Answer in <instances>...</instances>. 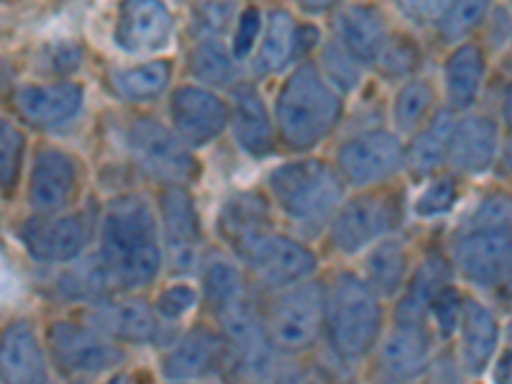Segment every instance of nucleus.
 <instances>
[{
    "label": "nucleus",
    "instance_id": "nucleus-1",
    "mask_svg": "<svg viewBox=\"0 0 512 384\" xmlns=\"http://www.w3.org/2000/svg\"><path fill=\"white\" fill-rule=\"evenodd\" d=\"M98 256L113 287L141 290L157 280L164 259L159 223L141 195H121L108 203L100 221Z\"/></svg>",
    "mask_w": 512,
    "mask_h": 384
},
{
    "label": "nucleus",
    "instance_id": "nucleus-2",
    "mask_svg": "<svg viewBox=\"0 0 512 384\" xmlns=\"http://www.w3.org/2000/svg\"><path fill=\"white\" fill-rule=\"evenodd\" d=\"M344 116V100L318 62H300L282 82L274 100L277 136L292 152H310L336 131Z\"/></svg>",
    "mask_w": 512,
    "mask_h": 384
},
{
    "label": "nucleus",
    "instance_id": "nucleus-3",
    "mask_svg": "<svg viewBox=\"0 0 512 384\" xmlns=\"http://www.w3.org/2000/svg\"><path fill=\"white\" fill-rule=\"evenodd\" d=\"M344 177L326 159L303 157L282 162L269 172L267 187L287 221L300 228L326 226L344 205Z\"/></svg>",
    "mask_w": 512,
    "mask_h": 384
},
{
    "label": "nucleus",
    "instance_id": "nucleus-4",
    "mask_svg": "<svg viewBox=\"0 0 512 384\" xmlns=\"http://www.w3.org/2000/svg\"><path fill=\"white\" fill-rule=\"evenodd\" d=\"M326 326L333 349L346 361H361L377 346L382 333L379 295L364 277L341 272L326 295Z\"/></svg>",
    "mask_w": 512,
    "mask_h": 384
},
{
    "label": "nucleus",
    "instance_id": "nucleus-5",
    "mask_svg": "<svg viewBox=\"0 0 512 384\" xmlns=\"http://www.w3.org/2000/svg\"><path fill=\"white\" fill-rule=\"evenodd\" d=\"M126 152L136 167L162 185H190L198 180L200 164L190 146L152 116H139L126 128Z\"/></svg>",
    "mask_w": 512,
    "mask_h": 384
},
{
    "label": "nucleus",
    "instance_id": "nucleus-6",
    "mask_svg": "<svg viewBox=\"0 0 512 384\" xmlns=\"http://www.w3.org/2000/svg\"><path fill=\"white\" fill-rule=\"evenodd\" d=\"M402 223V200L395 192H364L344 200L328 223L331 244L341 254H359L387 239Z\"/></svg>",
    "mask_w": 512,
    "mask_h": 384
},
{
    "label": "nucleus",
    "instance_id": "nucleus-7",
    "mask_svg": "<svg viewBox=\"0 0 512 384\" xmlns=\"http://www.w3.org/2000/svg\"><path fill=\"white\" fill-rule=\"evenodd\" d=\"M336 167L349 185H379L405 167V144L395 131L369 128L338 144Z\"/></svg>",
    "mask_w": 512,
    "mask_h": 384
},
{
    "label": "nucleus",
    "instance_id": "nucleus-8",
    "mask_svg": "<svg viewBox=\"0 0 512 384\" xmlns=\"http://www.w3.org/2000/svg\"><path fill=\"white\" fill-rule=\"evenodd\" d=\"M326 323V295L318 285H295L274 300L267 328L280 351H305L318 341Z\"/></svg>",
    "mask_w": 512,
    "mask_h": 384
},
{
    "label": "nucleus",
    "instance_id": "nucleus-9",
    "mask_svg": "<svg viewBox=\"0 0 512 384\" xmlns=\"http://www.w3.org/2000/svg\"><path fill=\"white\" fill-rule=\"evenodd\" d=\"M111 41L118 52L131 57L159 54L175 41V16L164 0H121Z\"/></svg>",
    "mask_w": 512,
    "mask_h": 384
},
{
    "label": "nucleus",
    "instance_id": "nucleus-10",
    "mask_svg": "<svg viewBox=\"0 0 512 384\" xmlns=\"http://www.w3.org/2000/svg\"><path fill=\"white\" fill-rule=\"evenodd\" d=\"M167 113L172 131L190 149L213 144L231 126V103L200 85H180L172 90Z\"/></svg>",
    "mask_w": 512,
    "mask_h": 384
},
{
    "label": "nucleus",
    "instance_id": "nucleus-11",
    "mask_svg": "<svg viewBox=\"0 0 512 384\" xmlns=\"http://www.w3.org/2000/svg\"><path fill=\"white\" fill-rule=\"evenodd\" d=\"M93 226L85 213H54L34 218L21 226V241L31 259L41 264H72L88 249Z\"/></svg>",
    "mask_w": 512,
    "mask_h": 384
},
{
    "label": "nucleus",
    "instance_id": "nucleus-12",
    "mask_svg": "<svg viewBox=\"0 0 512 384\" xmlns=\"http://www.w3.org/2000/svg\"><path fill=\"white\" fill-rule=\"evenodd\" d=\"M241 262L249 264L251 272L267 287L285 290V287L303 285L318 267L313 251L303 241L290 239L285 233H267L256 241L251 249L239 256Z\"/></svg>",
    "mask_w": 512,
    "mask_h": 384
},
{
    "label": "nucleus",
    "instance_id": "nucleus-13",
    "mask_svg": "<svg viewBox=\"0 0 512 384\" xmlns=\"http://www.w3.org/2000/svg\"><path fill=\"white\" fill-rule=\"evenodd\" d=\"M49 349L64 372L85 374V377L108 372L123 359L113 338L93 326H80V323H67V320L49 326Z\"/></svg>",
    "mask_w": 512,
    "mask_h": 384
},
{
    "label": "nucleus",
    "instance_id": "nucleus-14",
    "mask_svg": "<svg viewBox=\"0 0 512 384\" xmlns=\"http://www.w3.org/2000/svg\"><path fill=\"white\" fill-rule=\"evenodd\" d=\"M454 262L472 285H500L512 274V228L464 231L454 244Z\"/></svg>",
    "mask_w": 512,
    "mask_h": 384
},
{
    "label": "nucleus",
    "instance_id": "nucleus-15",
    "mask_svg": "<svg viewBox=\"0 0 512 384\" xmlns=\"http://www.w3.org/2000/svg\"><path fill=\"white\" fill-rule=\"evenodd\" d=\"M13 111L29 128L57 131L75 121L85 108V88L80 82L59 80L24 85L11 98Z\"/></svg>",
    "mask_w": 512,
    "mask_h": 384
},
{
    "label": "nucleus",
    "instance_id": "nucleus-16",
    "mask_svg": "<svg viewBox=\"0 0 512 384\" xmlns=\"http://www.w3.org/2000/svg\"><path fill=\"white\" fill-rule=\"evenodd\" d=\"M77 187H80V167L75 157L57 146H44L34 154L26 198L36 213L41 216L62 213L77 195Z\"/></svg>",
    "mask_w": 512,
    "mask_h": 384
},
{
    "label": "nucleus",
    "instance_id": "nucleus-17",
    "mask_svg": "<svg viewBox=\"0 0 512 384\" xmlns=\"http://www.w3.org/2000/svg\"><path fill=\"white\" fill-rule=\"evenodd\" d=\"M159 218H162V239L169 264L177 272H190L198 264L200 223L198 208L190 192L180 185L164 187L159 195Z\"/></svg>",
    "mask_w": 512,
    "mask_h": 384
},
{
    "label": "nucleus",
    "instance_id": "nucleus-18",
    "mask_svg": "<svg viewBox=\"0 0 512 384\" xmlns=\"http://www.w3.org/2000/svg\"><path fill=\"white\" fill-rule=\"evenodd\" d=\"M231 134L251 159H267L277 149V123L272 121L262 93L249 82L231 88Z\"/></svg>",
    "mask_w": 512,
    "mask_h": 384
},
{
    "label": "nucleus",
    "instance_id": "nucleus-19",
    "mask_svg": "<svg viewBox=\"0 0 512 384\" xmlns=\"http://www.w3.org/2000/svg\"><path fill=\"white\" fill-rule=\"evenodd\" d=\"M333 39L349 49L364 67L377 62L384 44L390 39L382 11L372 3H349L333 16Z\"/></svg>",
    "mask_w": 512,
    "mask_h": 384
},
{
    "label": "nucleus",
    "instance_id": "nucleus-20",
    "mask_svg": "<svg viewBox=\"0 0 512 384\" xmlns=\"http://www.w3.org/2000/svg\"><path fill=\"white\" fill-rule=\"evenodd\" d=\"M272 231V210L264 195L254 190H241L223 200L221 213H218V233L231 244L236 256L244 254Z\"/></svg>",
    "mask_w": 512,
    "mask_h": 384
},
{
    "label": "nucleus",
    "instance_id": "nucleus-21",
    "mask_svg": "<svg viewBox=\"0 0 512 384\" xmlns=\"http://www.w3.org/2000/svg\"><path fill=\"white\" fill-rule=\"evenodd\" d=\"M0 379L3 384H47V356L29 320H13L0 338Z\"/></svg>",
    "mask_w": 512,
    "mask_h": 384
},
{
    "label": "nucleus",
    "instance_id": "nucleus-22",
    "mask_svg": "<svg viewBox=\"0 0 512 384\" xmlns=\"http://www.w3.org/2000/svg\"><path fill=\"white\" fill-rule=\"evenodd\" d=\"M500 152V128L489 116H464L456 121L448 167L461 175H482L495 164Z\"/></svg>",
    "mask_w": 512,
    "mask_h": 384
},
{
    "label": "nucleus",
    "instance_id": "nucleus-23",
    "mask_svg": "<svg viewBox=\"0 0 512 384\" xmlns=\"http://www.w3.org/2000/svg\"><path fill=\"white\" fill-rule=\"evenodd\" d=\"M90 326L126 344H152L159 336V313L139 297H123L100 305L90 315Z\"/></svg>",
    "mask_w": 512,
    "mask_h": 384
},
{
    "label": "nucleus",
    "instance_id": "nucleus-24",
    "mask_svg": "<svg viewBox=\"0 0 512 384\" xmlns=\"http://www.w3.org/2000/svg\"><path fill=\"white\" fill-rule=\"evenodd\" d=\"M459 361L466 374L479 377L484 369L489 367V361L497 351V320L489 313L482 303L477 300H464V310H461L459 320Z\"/></svg>",
    "mask_w": 512,
    "mask_h": 384
},
{
    "label": "nucleus",
    "instance_id": "nucleus-25",
    "mask_svg": "<svg viewBox=\"0 0 512 384\" xmlns=\"http://www.w3.org/2000/svg\"><path fill=\"white\" fill-rule=\"evenodd\" d=\"M382 367L395 379H413L431 361V333L425 323H395L382 344Z\"/></svg>",
    "mask_w": 512,
    "mask_h": 384
},
{
    "label": "nucleus",
    "instance_id": "nucleus-26",
    "mask_svg": "<svg viewBox=\"0 0 512 384\" xmlns=\"http://www.w3.org/2000/svg\"><path fill=\"white\" fill-rule=\"evenodd\" d=\"M297 29H300V24L285 8H274L269 13L262 41H259L254 57H251L254 77L280 75L290 64L297 62Z\"/></svg>",
    "mask_w": 512,
    "mask_h": 384
},
{
    "label": "nucleus",
    "instance_id": "nucleus-27",
    "mask_svg": "<svg viewBox=\"0 0 512 384\" xmlns=\"http://www.w3.org/2000/svg\"><path fill=\"white\" fill-rule=\"evenodd\" d=\"M487 75V59L477 44H459L443 64V90L448 111H469L479 98Z\"/></svg>",
    "mask_w": 512,
    "mask_h": 384
},
{
    "label": "nucleus",
    "instance_id": "nucleus-28",
    "mask_svg": "<svg viewBox=\"0 0 512 384\" xmlns=\"http://www.w3.org/2000/svg\"><path fill=\"white\" fill-rule=\"evenodd\" d=\"M454 126V111H436L420 131L410 136V144L405 146V167L410 169V175L425 180L448 162Z\"/></svg>",
    "mask_w": 512,
    "mask_h": 384
},
{
    "label": "nucleus",
    "instance_id": "nucleus-29",
    "mask_svg": "<svg viewBox=\"0 0 512 384\" xmlns=\"http://www.w3.org/2000/svg\"><path fill=\"white\" fill-rule=\"evenodd\" d=\"M218 356H221L218 338L205 328H195L164 354L162 372L169 382L198 379L216 367Z\"/></svg>",
    "mask_w": 512,
    "mask_h": 384
},
{
    "label": "nucleus",
    "instance_id": "nucleus-30",
    "mask_svg": "<svg viewBox=\"0 0 512 384\" xmlns=\"http://www.w3.org/2000/svg\"><path fill=\"white\" fill-rule=\"evenodd\" d=\"M448 280H451V267L441 256H428L413 274L405 295L400 297L397 323H425L436 297L448 287Z\"/></svg>",
    "mask_w": 512,
    "mask_h": 384
},
{
    "label": "nucleus",
    "instance_id": "nucleus-31",
    "mask_svg": "<svg viewBox=\"0 0 512 384\" xmlns=\"http://www.w3.org/2000/svg\"><path fill=\"white\" fill-rule=\"evenodd\" d=\"M172 82V62L169 59H149V62L123 67L111 75V88L126 103H152L167 93Z\"/></svg>",
    "mask_w": 512,
    "mask_h": 384
},
{
    "label": "nucleus",
    "instance_id": "nucleus-32",
    "mask_svg": "<svg viewBox=\"0 0 512 384\" xmlns=\"http://www.w3.org/2000/svg\"><path fill=\"white\" fill-rule=\"evenodd\" d=\"M408 277V251L397 239H382L364 259V280L379 297H395Z\"/></svg>",
    "mask_w": 512,
    "mask_h": 384
},
{
    "label": "nucleus",
    "instance_id": "nucleus-33",
    "mask_svg": "<svg viewBox=\"0 0 512 384\" xmlns=\"http://www.w3.org/2000/svg\"><path fill=\"white\" fill-rule=\"evenodd\" d=\"M190 75L208 88H233L239 85V59L221 39H200L187 59Z\"/></svg>",
    "mask_w": 512,
    "mask_h": 384
},
{
    "label": "nucleus",
    "instance_id": "nucleus-34",
    "mask_svg": "<svg viewBox=\"0 0 512 384\" xmlns=\"http://www.w3.org/2000/svg\"><path fill=\"white\" fill-rule=\"evenodd\" d=\"M200 282H203L205 300L218 313L244 300V277L231 256L221 251H210L200 262Z\"/></svg>",
    "mask_w": 512,
    "mask_h": 384
},
{
    "label": "nucleus",
    "instance_id": "nucleus-35",
    "mask_svg": "<svg viewBox=\"0 0 512 384\" xmlns=\"http://www.w3.org/2000/svg\"><path fill=\"white\" fill-rule=\"evenodd\" d=\"M436 105V90L428 80H408L402 82L400 90L392 98V123L397 134L413 136L415 131L428 123Z\"/></svg>",
    "mask_w": 512,
    "mask_h": 384
},
{
    "label": "nucleus",
    "instance_id": "nucleus-36",
    "mask_svg": "<svg viewBox=\"0 0 512 384\" xmlns=\"http://www.w3.org/2000/svg\"><path fill=\"white\" fill-rule=\"evenodd\" d=\"M113 280L100 256L93 259H77L70 269H64L57 280L59 295L67 300H100L111 290Z\"/></svg>",
    "mask_w": 512,
    "mask_h": 384
},
{
    "label": "nucleus",
    "instance_id": "nucleus-37",
    "mask_svg": "<svg viewBox=\"0 0 512 384\" xmlns=\"http://www.w3.org/2000/svg\"><path fill=\"white\" fill-rule=\"evenodd\" d=\"M318 67L320 72L326 75V80L331 82L333 88L341 95L354 93L361 85V80H364V64H361L349 49L341 47L336 39L323 44L318 57Z\"/></svg>",
    "mask_w": 512,
    "mask_h": 384
},
{
    "label": "nucleus",
    "instance_id": "nucleus-38",
    "mask_svg": "<svg viewBox=\"0 0 512 384\" xmlns=\"http://www.w3.org/2000/svg\"><path fill=\"white\" fill-rule=\"evenodd\" d=\"M489 8L492 0H451L448 11L436 24L438 39L446 44H461L466 36L479 29V24H484Z\"/></svg>",
    "mask_w": 512,
    "mask_h": 384
},
{
    "label": "nucleus",
    "instance_id": "nucleus-39",
    "mask_svg": "<svg viewBox=\"0 0 512 384\" xmlns=\"http://www.w3.org/2000/svg\"><path fill=\"white\" fill-rule=\"evenodd\" d=\"M420 59L423 57H420L418 44H415L410 36L390 34V39H387V44H384L382 54L377 57L374 67H377V72L384 77V80L408 82V77L418 70Z\"/></svg>",
    "mask_w": 512,
    "mask_h": 384
},
{
    "label": "nucleus",
    "instance_id": "nucleus-40",
    "mask_svg": "<svg viewBox=\"0 0 512 384\" xmlns=\"http://www.w3.org/2000/svg\"><path fill=\"white\" fill-rule=\"evenodd\" d=\"M459 200V182L454 175H436L425 182L420 195L415 198L413 210L418 218H438L451 213Z\"/></svg>",
    "mask_w": 512,
    "mask_h": 384
},
{
    "label": "nucleus",
    "instance_id": "nucleus-41",
    "mask_svg": "<svg viewBox=\"0 0 512 384\" xmlns=\"http://www.w3.org/2000/svg\"><path fill=\"white\" fill-rule=\"evenodd\" d=\"M26 157V139L13 123L3 121L0 126V182H3V192L13 195L24 169Z\"/></svg>",
    "mask_w": 512,
    "mask_h": 384
},
{
    "label": "nucleus",
    "instance_id": "nucleus-42",
    "mask_svg": "<svg viewBox=\"0 0 512 384\" xmlns=\"http://www.w3.org/2000/svg\"><path fill=\"white\" fill-rule=\"evenodd\" d=\"M264 21L262 11L256 6H246L244 11L236 18V26H233V39H231V52L233 57L239 59H251L256 52V41L262 39L264 34Z\"/></svg>",
    "mask_w": 512,
    "mask_h": 384
},
{
    "label": "nucleus",
    "instance_id": "nucleus-43",
    "mask_svg": "<svg viewBox=\"0 0 512 384\" xmlns=\"http://www.w3.org/2000/svg\"><path fill=\"white\" fill-rule=\"evenodd\" d=\"M474 228H512V198L489 195L466 216L464 231Z\"/></svg>",
    "mask_w": 512,
    "mask_h": 384
},
{
    "label": "nucleus",
    "instance_id": "nucleus-44",
    "mask_svg": "<svg viewBox=\"0 0 512 384\" xmlns=\"http://www.w3.org/2000/svg\"><path fill=\"white\" fill-rule=\"evenodd\" d=\"M82 64V49L75 41H57L52 47L41 52L39 67L47 75H72L80 70Z\"/></svg>",
    "mask_w": 512,
    "mask_h": 384
},
{
    "label": "nucleus",
    "instance_id": "nucleus-45",
    "mask_svg": "<svg viewBox=\"0 0 512 384\" xmlns=\"http://www.w3.org/2000/svg\"><path fill=\"white\" fill-rule=\"evenodd\" d=\"M461 310H464V300H461V295L454 287H446V290L436 297L431 315L433 320H436V328L438 333H441V338L454 336V331L459 328Z\"/></svg>",
    "mask_w": 512,
    "mask_h": 384
},
{
    "label": "nucleus",
    "instance_id": "nucleus-46",
    "mask_svg": "<svg viewBox=\"0 0 512 384\" xmlns=\"http://www.w3.org/2000/svg\"><path fill=\"white\" fill-rule=\"evenodd\" d=\"M198 303V292L192 290L190 285H172L167 290H162V295L157 297V313L162 320H177L185 313H190Z\"/></svg>",
    "mask_w": 512,
    "mask_h": 384
},
{
    "label": "nucleus",
    "instance_id": "nucleus-47",
    "mask_svg": "<svg viewBox=\"0 0 512 384\" xmlns=\"http://www.w3.org/2000/svg\"><path fill=\"white\" fill-rule=\"evenodd\" d=\"M392 3L402 16L418 26L438 24L451 6V0H392Z\"/></svg>",
    "mask_w": 512,
    "mask_h": 384
},
{
    "label": "nucleus",
    "instance_id": "nucleus-48",
    "mask_svg": "<svg viewBox=\"0 0 512 384\" xmlns=\"http://www.w3.org/2000/svg\"><path fill=\"white\" fill-rule=\"evenodd\" d=\"M228 3L223 0H210L205 6H200L198 11V34L200 39H221V31L228 26V18H231V11H228Z\"/></svg>",
    "mask_w": 512,
    "mask_h": 384
},
{
    "label": "nucleus",
    "instance_id": "nucleus-49",
    "mask_svg": "<svg viewBox=\"0 0 512 384\" xmlns=\"http://www.w3.org/2000/svg\"><path fill=\"white\" fill-rule=\"evenodd\" d=\"M495 384H512V320L507 326V346L502 349L500 359L495 364V374H492Z\"/></svg>",
    "mask_w": 512,
    "mask_h": 384
},
{
    "label": "nucleus",
    "instance_id": "nucleus-50",
    "mask_svg": "<svg viewBox=\"0 0 512 384\" xmlns=\"http://www.w3.org/2000/svg\"><path fill=\"white\" fill-rule=\"evenodd\" d=\"M320 44V31L313 29V26H300L297 29V62L310 54L313 49H318Z\"/></svg>",
    "mask_w": 512,
    "mask_h": 384
},
{
    "label": "nucleus",
    "instance_id": "nucleus-51",
    "mask_svg": "<svg viewBox=\"0 0 512 384\" xmlns=\"http://www.w3.org/2000/svg\"><path fill=\"white\" fill-rule=\"evenodd\" d=\"M297 8L308 16H323L328 11H338L344 6V0H295Z\"/></svg>",
    "mask_w": 512,
    "mask_h": 384
},
{
    "label": "nucleus",
    "instance_id": "nucleus-52",
    "mask_svg": "<svg viewBox=\"0 0 512 384\" xmlns=\"http://www.w3.org/2000/svg\"><path fill=\"white\" fill-rule=\"evenodd\" d=\"M431 384H459V369H456L454 361H448V359L436 361Z\"/></svg>",
    "mask_w": 512,
    "mask_h": 384
},
{
    "label": "nucleus",
    "instance_id": "nucleus-53",
    "mask_svg": "<svg viewBox=\"0 0 512 384\" xmlns=\"http://www.w3.org/2000/svg\"><path fill=\"white\" fill-rule=\"evenodd\" d=\"M502 121H505V126L512 131V85L505 90V95H502Z\"/></svg>",
    "mask_w": 512,
    "mask_h": 384
},
{
    "label": "nucleus",
    "instance_id": "nucleus-54",
    "mask_svg": "<svg viewBox=\"0 0 512 384\" xmlns=\"http://www.w3.org/2000/svg\"><path fill=\"white\" fill-rule=\"evenodd\" d=\"M502 162H505V169L512 175V141L505 146V154H502Z\"/></svg>",
    "mask_w": 512,
    "mask_h": 384
},
{
    "label": "nucleus",
    "instance_id": "nucleus-55",
    "mask_svg": "<svg viewBox=\"0 0 512 384\" xmlns=\"http://www.w3.org/2000/svg\"><path fill=\"white\" fill-rule=\"evenodd\" d=\"M105 384H134V382H131V379H128L126 374H116V377H111Z\"/></svg>",
    "mask_w": 512,
    "mask_h": 384
},
{
    "label": "nucleus",
    "instance_id": "nucleus-56",
    "mask_svg": "<svg viewBox=\"0 0 512 384\" xmlns=\"http://www.w3.org/2000/svg\"><path fill=\"white\" fill-rule=\"evenodd\" d=\"M507 67L512 70V44H510V54H507Z\"/></svg>",
    "mask_w": 512,
    "mask_h": 384
},
{
    "label": "nucleus",
    "instance_id": "nucleus-57",
    "mask_svg": "<svg viewBox=\"0 0 512 384\" xmlns=\"http://www.w3.org/2000/svg\"><path fill=\"white\" fill-rule=\"evenodd\" d=\"M169 384H185V382H169Z\"/></svg>",
    "mask_w": 512,
    "mask_h": 384
},
{
    "label": "nucleus",
    "instance_id": "nucleus-58",
    "mask_svg": "<svg viewBox=\"0 0 512 384\" xmlns=\"http://www.w3.org/2000/svg\"><path fill=\"white\" fill-rule=\"evenodd\" d=\"M510 8H512V0H510Z\"/></svg>",
    "mask_w": 512,
    "mask_h": 384
},
{
    "label": "nucleus",
    "instance_id": "nucleus-59",
    "mask_svg": "<svg viewBox=\"0 0 512 384\" xmlns=\"http://www.w3.org/2000/svg\"><path fill=\"white\" fill-rule=\"evenodd\" d=\"M384 384H390V382H384Z\"/></svg>",
    "mask_w": 512,
    "mask_h": 384
}]
</instances>
